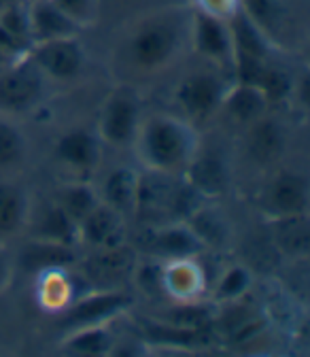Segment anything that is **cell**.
I'll return each instance as SVG.
<instances>
[{
    "label": "cell",
    "instance_id": "6",
    "mask_svg": "<svg viewBox=\"0 0 310 357\" xmlns=\"http://www.w3.org/2000/svg\"><path fill=\"white\" fill-rule=\"evenodd\" d=\"M47 83L26 56L11 60L0 68V113L13 117L32 113L45 98Z\"/></svg>",
    "mask_w": 310,
    "mask_h": 357
},
{
    "label": "cell",
    "instance_id": "5",
    "mask_svg": "<svg viewBox=\"0 0 310 357\" xmlns=\"http://www.w3.org/2000/svg\"><path fill=\"white\" fill-rule=\"evenodd\" d=\"M28 62L52 83H72L85 73L87 54L79 34L32 43L24 54Z\"/></svg>",
    "mask_w": 310,
    "mask_h": 357
},
{
    "label": "cell",
    "instance_id": "10",
    "mask_svg": "<svg viewBox=\"0 0 310 357\" xmlns=\"http://www.w3.org/2000/svg\"><path fill=\"white\" fill-rule=\"evenodd\" d=\"M102 143L96 130L90 128H70L62 132L54 141L52 158L58 166L75 172V178H87V172H94L100 164Z\"/></svg>",
    "mask_w": 310,
    "mask_h": 357
},
{
    "label": "cell",
    "instance_id": "26",
    "mask_svg": "<svg viewBox=\"0 0 310 357\" xmlns=\"http://www.w3.org/2000/svg\"><path fill=\"white\" fill-rule=\"evenodd\" d=\"M115 344L113 332L107 324L75 328L64 340L62 351L68 355H109Z\"/></svg>",
    "mask_w": 310,
    "mask_h": 357
},
{
    "label": "cell",
    "instance_id": "23",
    "mask_svg": "<svg viewBox=\"0 0 310 357\" xmlns=\"http://www.w3.org/2000/svg\"><path fill=\"white\" fill-rule=\"evenodd\" d=\"M77 261V247L47 243L28 238V243L20 251V264H24L28 271H62V268Z\"/></svg>",
    "mask_w": 310,
    "mask_h": 357
},
{
    "label": "cell",
    "instance_id": "7",
    "mask_svg": "<svg viewBox=\"0 0 310 357\" xmlns=\"http://www.w3.org/2000/svg\"><path fill=\"white\" fill-rule=\"evenodd\" d=\"M261 206L268 219L308 215L310 181L308 174L297 168H274L261 192Z\"/></svg>",
    "mask_w": 310,
    "mask_h": 357
},
{
    "label": "cell",
    "instance_id": "31",
    "mask_svg": "<svg viewBox=\"0 0 310 357\" xmlns=\"http://www.w3.org/2000/svg\"><path fill=\"white\" fill-rule=\"evenodd\" d=\"M9 62H11V58H9V56H7V54L3 52V50H0V68H5V66H7Z\"/></svg>",
    "mask_w": 310,
    "mask_h": 357
},
{
    "label": "cell",
    "instance_id": "13",
    "mask_svg": "<svg viewBox=\"0 0 310 357\" xmlns=\"http://www.w3.org/2000/svg\"><path fill=\"white\" fill-rule=\"evenodd\" d=\"M125 223L119 211L104 202H98L77 223V245L85 249H102L125 243Z\"/></svg>",
    "mask_w": 310,
    "mask_h": 357
},
{
    "label": "cell",
    "instance_id": "2",
    "mask_svg": "<svg viewBox=\"0 0 310 357\" xmlns=\"http://www.w3.org/2000/svg\"><path fill=\"white\" fill-rule=\"evenodd\" d=\"M192 24V22H189ZM189 26L179 15H153L130 32L123 45V62L137 75H155L174 64Z\"/></svg>",
    "mask_w": 310,
    "mask_h": 357
},
{
    "label": "cell",
    "instance_id": "28",
    "mask_svg": "<svg viewBox=\"0 0 310 357\" xmlns=\"http://www.w3.org/2000/svg\"><path fill=\"white\" fill-rule=\"evenodd\" d=\"M253 285V273L245 264H232L228 271L219 277L215 285V298L219 302H238Z\"/></svg>",
    "mask_w": 310,
    "mask_h": 357
},
{
    "label": "cell",
    "instance_id": "11",
    "mask_svg": "<svg viewBox=\"0 0 310 357\" xmlns=\"http://www.w3.org/2000/svg\"><path fill=\"white\" fill-rule=\"evenodd\" d=\"M242 130V147L247 158L259 168H277L287 151L285 126L268 113Z\"/></svg>",
    "mask_w": 310,
    "mask_h": 357
},
{
    "label": "cell",
    "instance_id": "8",
    "mask_svg": "<svg viewBox=\"0 0 310 357\" xmlns=\"http://www.w3.org/2000/svg\"><path fill=\"white\" fill-rule=\"evenodd\" d=\"M181 176L200 200L208 202L226 198L232 188V168L228 158L219 151H204L202 147H198Z\"/></svg>",
    "mask_w": 310,
    "mask_h": 357
},
{
    "label": "cell",
    "instance_id": "17",
    "mask_svg": "<svg viewBox=\"0 0 310 357\" xmlns=\"http://www.w3.org/2000/svg\"><path fill=\"white\" fill-rule=\"evenodd\" d=\"M270 109H272V105L259 85L234 81L228 89L224 102H221L219 113H224L238 128H247L249 123L257 121L259 117L268 115Z\"/></svg>",
    "mask_w": 310,
    "mask_h": 357
},
{
    "label": "cell",
    "instance_id": "15",
    "mask_svg": "<svg viewBox=\"0 0 310 357\" xmlns=\"http://www.w3.org/2000/svg\"><path fill=\"white\" fill-rule=\"evenodd\" d=\"M189 36L196 52L212 64H232V38L228 30V20L210 11H198L189 24Z\"/></svg>",
    "mask_w": 310,
    "mask_h": 357
},
{
    "label": "cell",
    "instance_id": "3",
    "mask_svg": "<svg viewBox=\"0 0 310 357\" xmlns=\"http://www.w3.org/2000/svg\"><path fill=\"white\" fill-rule=\"evenodd\" d=\"M234 79H228L217 68H194L181 77L174 87V102L179 107V115L192 121L196 128L202 121L219 115L221 102H224Z\"/></svg>",
    "mask_w": 310,
    "mask_h": 357
},
{
    "label": "cell",
    "instance_id": "18",
    "mask_svg": "<svg viewBox=\"0 0 310 357\" xmlns=\"http://www.w3.org/2000/svg\"><path fill=\"white\" fill-rule=\"evenodd\" d=\"M139 174L134 166H115L104 176L98 190L100 202L109 204L111 208L119 211L123 217H134L137 208V192H139Z\"/></svg>",
    "mask_w": 310,
    "mask_h": 357
},
{
    "label": "cell",
    "instance_id": "14",
    "mask_svg": "<svg viewBox=\"0 0 310 357\" xmlns=\"http://www.w3.org/2000/svg\"><path fill=\"white\" fill-rule=\"evenodd\" d=\"M147 251L162 259L176 261L194 259L206 249L185 221H168L160 226H149Z\"/></svg>",
    "mask_w": 310,
    "mask_h": 357
},
{
    "label": "cell",
    "instance_id": "16",
    "mask_svg": "<svg viewBox=\"0 0 310 357\" xmlns=\"http://www.w3.org/2000/svg\"><path fill=\"white\" fill-rule=\"evenodd\" d=\"M32 202L17 176H0V243L9 245L28 230Z\"/></svg>",
    "mask_w": 310,
    "mask_h": 357
},
{
    "label": "cell",
    "instance_id": "29",
    "mask_svg": "<svg viewBox=\"0 0 310 357\" xmlns=\"http://www.w3.org/2000/svg\"><path fill=\"white\" fill-rule=\"evenodd\" d=\"M54 3L79 26L85 28L96 22L98 0H54Z\"/></svg>",
    "mask_w": 310,
    "mask_h": 357
},
{
    "label": "cell",
    "instance_id": "25",
    "mask_svg": "<svg viewBox=\"0 0 310 357\" xmlns=\"http://www.w3.org/2000/svg\"><path fill=\"white\" fill-rule=\"evenodd\" d=\"M54 200L68 213V217L75 223H79L100 202L98 190L90 178H68V181L60 188V192L56 194Z\"/></svg>",
    "mask_w": 310,
    "mask_h": 357
},
{
    "label": "cell",
    "instance_id": "21",
    "mask_svg": "<svg viewBox=\"0 0 310 357\" xmlns=\"http://www.w3.org/2000/svg\"><path fill=\"white\" fill-rule=\"evenodd\" d=\"M270 243L279 251V255L291 259H306L310 251V226L308 215L281 217L270 219Z\"/></svg>",
    "mask_w": 310,
    "mask_h": 357
},
{
    "label": "cell",
    "instance_id": "1",
    "mask_svg": "<svg viewBox=\"0 0 310 357\" xmlns=\"http://www.w3.org/2000/svg\"><path fill=\"white\" fill-rule=\"evenodd\" d=\"M200 147L198 128L179 113L145 115L139 128L134 149L143 168L181 174Z\"/></svg>",
    "mask_w": 310,
    "mask_h": 357
},
{
    "label": "cell",
    "instance_id": "24",
    "mask_svg": "<svg viewBox=\"0 0 310 357\" xmlns=\"http://www.w3.org/2000/svg\"><path fill=\"white\" fill-rule=\"evenodd\" d=\"M185 223L194 230V234L204 245V249H219V247H224L230 238L228 219L221 215L215 206L198 204L189 213Z\"/></svg>",
    "mask_w": 310,
    "mask_h": 357
},
{
    "label": "cell",
    "instance_id": "19",
    "mask_svg": "<svg viewBox=\"0 0 310 357\" xmlns=\"http://www.w3.org/2000/svg\"><path fill=\"white\" fill-rule=\"evenodd\" d=\"M32 43L60 36H75L81 28L54 3V0H32L26 7Z\"/></svg>",
    "mask_w": 310,
    "mask_h": 357
},
{
    "label": "cell",
    "instance_id": "20",
    "mask_svg": "<svg viewBox=\"0 0 310 357\" xmlns=\"http://www.w3.org/2000/svg\"><path fill=\"white\" fill-rule=\"evenodd\" d=\"M30 160V141L17 117L0 113V176H17Z\"/></svg>",
    "mask_w": 310,
    "mask_h": 357
},
{
    "label": "cell",
    "instance_id": "27",
    "mask_svg": "<svg viewBox=\"0 0 310 357\" xmlns=\"http://www.w3.org/2000/svg\"><path fill=\"white\" fill-rule=\"evenodd\" d=\"M240 9L265 36H268L270 43L277 40V34H281L285 26L283 0H242Z\"/></svg>",
    "mask_w": 310,
    "mask_h": 357
},
{
    "label": "cell",
    "instance_id": "4",
    "mask_svg": "<svg viewBox=\"0 0 310 357\" xmlns=\"http://www.w3.org/2000/svg\"><path fill=\"white\" fill-rule=\"evenodd\" d=\"M143 102L130 85H119L102 100L96 134L111 149H132L143 121Z\"/></svg>",
    "mask_w": 310,
    "mask_h": 357
},
{
    "label": "cell",
    "instance_id": "12",
    "mask_svg": "<svg viewBox=\"0 0 310 357\" xmlns=\"http://www.w3.org/2000/svg\"><path fill=\"white\" fill-rule=\"evenodd\" d=\"M130 302L132 298L121 289H92L66 308L62 324L68 330L109 324L115 315L130 306Z\"/></svg>",
    "mask_w": 310,
    "mask_h": 357
},
{
    "label": "cell",
    "instance_id": "9",
    "mask_svg": "<svg viewBox=\"0 0 310 357\" xmlns=\"http://www.w3.org/2000/svg\"><path fill=\"white\" fill-rule=\"evenodd\" d=\"M83 277L87 279L92 289H117L137 266V253L125 243L87 249V257L81 261Z\"/></svg>",
    "mask_w": 310,
    "mask_h": 357
},
{
    "label": "cell",
    "instance_id": "30",
    "mask_svg": "<svg viewBox=\"0 0 310 357\" xmlns=\"http://www.w3.org/2000/svg\"><path fill=\"white\" fill-rule=\"evenodd\" d=\"M13 279V255L7 245L0 243V294H3Z\"/></svg>",
    "mask_w": 310,
    "mask_h": 357
},
{
    "label": "cell",
    "instance_id": "22",
    "mask_svg": "<svg viewBox=\"0 0 310 357\" xmlns=\"http://www.w3.org/2000/svg\"><path fill=\"white\" fill-rule=\"evenodd\" d=\"M28 236L36 241L60 243V245H77V223L68 217V213L56 202H47L45 208L38 213V217L28 221Z\"/></svg>",
    "mask_w": 310,
    "mask_h": 357
}]
</instances>
